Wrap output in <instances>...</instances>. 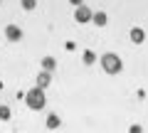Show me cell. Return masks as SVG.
<instances>
[{
  "label": "cell",
  "instance_id": "6",
  "mask_svg": "<svg viewBox=\"0 0 148 133\" xmlns=\"http://www.w3.org/2000/svg\"><path fill=\"white\" fill-rule=\"evenodd\" d=\"M128 37H131V42H133V44H143V42H146V32H143L141 27H131Z\"/></svg>",
  "mask_w": 148,
  "mask_h": 133
},
{
  "label": "cell",
  "instance_id": "2",
  "mask_svg": "<svg viewBox=\"0 0 148 133\" xmlns=\"http://www.w3.org/2000/svg\"><path fill=\"white\" fill-rule=\"evenodd\" d=\"M25 104H27V108H30V111H42V108L47 106L45 89H40V86H32V89L25 94Z\"/></svg>",
  "mask_w": 148,
  "mask_h": 133
},
{
  "label": "cell",
  "instance_id": "13",
  "mask_svg": "<svg viewBox=\"0 0 148 133\" xmlns=\"http://www.w3.org/2000/svg\"><path fill=\"white\" fill-rule=\"evenodd\" d=\"M69 3H72V5L77 8V5H82V3H84V0H69Z\"/></svg>",
  "mask_w": 148,
  "mask_h": 133
},
{
  "label": "cell",
  "instance_id": "14",
  "mask_svg": "<svg viewBox=\"0 0 148 133\" xmlns=\"http://www.w3.org/2000/svg\"><path fill=\"white\" fill-rule=\"evenodd\" d=\"M0 89H3V81H0Z\"/></svg>",
  "mask_w": 148,
  "mask_h": 133
},
{
  "label": "cell",
  "instance_id": "15",
  "mask_svg": "<svg viewBox=\"0 0 148 133\" xmlns=\"http://www.w3.org/2000/svg\"><path fill=\"white\" fill-rule=\"evenodd\" d=\"M0 3H3V0H0Z\"/></svg>",
  "mask_w": 148,
  "mask_h": 133
},
{
  "label": "cell",
  "instance_id": "4",
  "mask_svg": "<svg viewBox=\"0 0 148 133\" xmlns=\"http://www.w3.org/2000/svg\"><path fill=\"white\" fill-rule=\"evenodd\" d=\"M5 40H8V42H20V40H22V30L17 25H8L5 27Z\"/></svg>",
  "mask_w": 148,
  "mask_h": 133
},
{
  "label": "cell",
  "instance_id": "9",
  "mask_svg": "<svg viewBox=\"0 0 148 133\" xmlns=\"http://www.w3.org/2000/svg\"><path fill=\"white\" fill-rule=\"evenodd\" d=\"M40 67H42V69H47V72H54V67H57V59H54V57H42Z\"/></svg>",
  "mask_w": 148,
  "mask_h": 133
},
{
  "label": "cell",
  "instance_id": "11",
  "mask_svg": "<svg viewBox=\"0 0 148 133\" xmlns=\"http://www.w3.org/2000/svg\"><path fill=\"white\" fill-rule=\"evenodd\" d=\"M10 116H12L10 106H5V104H0V121H10Z\"/></svg>",
  "mask_w": 148,
  "mask_h": 133
},
{
  "label": "cell",
  "instance_id": "3",
  "mask_svg": "<svg viewBox=\"0 0 148 133\" xmlns=\"http://www.w3.org/2000/svg\"><path fill=\"white\" fill-rule=\"evenodd\" d=\"M91 15H94V12H91V8H86L84 3L74 8V20L79 22V25H86V22H91Z\"/></svg>",
  "mask_w": 148,
  "mask_h": 133
},
{
  "label": "cell",
  "instance_id": "5",
  "mask_svg": "<svg viewBox=\"0 0 148 133\" xmlns=\"http://www.w3.org/2000/svg\"><path fill=\"white\" fill-rule=\"evenodd\" d=\"M49 84H52V72L40 69V74H37V86H40V89H47Z\"/></svg>",
  "mask_w": 148,
  "mask_h": 133
},
{
  "label": "cell",
  "instance_id": "1",
  "mask_svg": "<svg viewBox=\"0 0 148 133\" xmlns=\"http://www.w3.org/2000/svg\"><path fill=\"white\" fill-rule=\"evenodd\" d=\"M99 67L106 72V74L116 76V74H121L123 62H121V57H119L116 52H106V54H101V57H99Z\"/></svg>",
  "mask_w": 148,
  "mask_h": 133
},
{
  "label": "cell",
  "instance_id": "12",
  "mask_svg": "<svg viewBox=\"0 0 148 133\" xmlns=\"http://www.w3.org/2000/svg\"><path fill=\"white\" fill-rule=\"evenodd\" d=\"M20 8L30 12V10H35V8H37V0H20Z\"/></svg>",
  "mask_w": 148,
  "mask_h": 133
},
{
  "label": "cell",
  "instance_id": "8",
  "mask_svg": "<svg viewBox=\"0 0 148 133\" xmlns=\"http://www.w3.org/2000/svg\"><path fill=\"white\" fill-rule=\"evenodd\" d=\"M45 126H47L49 131H57V128L62 126V118H59L57 113H49V116H47V121H45Z\"/></svg>",
  "mask_w": 148,
  "mask_h": 133
},
{
  "label": "cell",
  "instance_id": "10",
  "mask_svg": "<svg viewBox=\"0 0 148 133\" xmlns=\"http://www.w3.org/2000/svg\"><path fill=\"white\" fill-rule=\"evenodd\" d=\"M82 62H84L86 67H91V64H96V54L91 52V49H84V54H82Z\"/></svg>",
  "mask_w": 148,
  "mask_h": 133
},
{
  "label": "cell",
  "instance_id": "7",
  "mask_svg": "<svg viewBox=\"0 0 148 133\" xmlns=\"http://www.w3.org/2000/svg\"><path fill=\"white\" fill-rule=\"evenodd\" d=\"M91 22H94L96 27H106L109 25V15H106V12H94V15H91Z\"/></svg>",
  "mask_w": 148,
  "mask_h": 133
}]
</instances>
